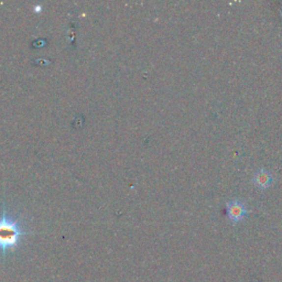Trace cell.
Wrapping results in <instances>:
<instances>
[{
    "label": "cell",
    "mask_w": 282,
    "mask_h": 282,
    "mask_svg": "<svg viewBox=\"0 0 282 282\" xmlns=\"http://www.w3.org/2000/svg\"><path fill=\"white\" fill-rule=\"evenodd\" d=\"M254 184L261 189H266L272 183V175L265 169H260L254 176Z\"/></svg>",
    "instance_id": "3"
},
{
    "label": "cell",
    "mask_w": 282,
    "mask_h": 282,
    "mask_svg": "<svg viewBox=\"0 0 282 282\" xmlns=\"http://www.w3.org/2000/svg\"><path fill=\"white\" fill-rule=\"evenodd\" d=\"M24 235L19 223L3 214L0 218V252L6 254L16 248Z\"/></svg>",
    "instance_id": "1"
},
{
    "label": "cell",
    "mask_w": 282,
    "mask_h": 282,
    "mask_svg": "<svg viewBox=\"0 0 282 282\" xmlns=\"http://www.w3.org/2000/svg\"><path fill=\"white\" fill-rule=\"evenodd\" d=\"M227 215H228L229 220L233 223H238L244 220L245 216L247 215V210L244 203L239 201H233L227 203Z\"/></svg>",
    "instance_id": "2"
}]
</instances>
